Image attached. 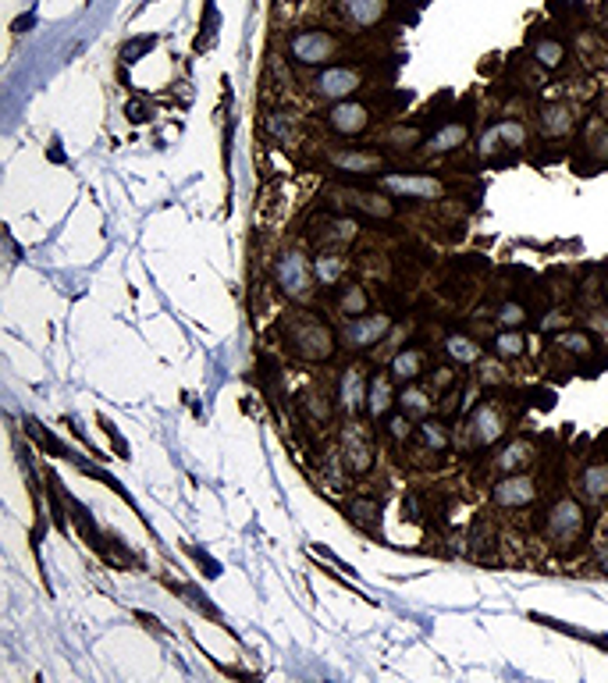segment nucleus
I'll use <instances>...</instances> for the list:
<instances>
[{"mask_svg": "<svg viewBox=\"0 0 608 683\" xmlns=\"http://www.w3.org/2000/svg\"><path fill=\"white\" fill-rule=\"evenodd\" d=\"M494 352L502 360H520L527 352V335L520 328H502V335H494Z\"/></svg>", "mask_w": 608, "mask_h": 683, "instance_id": "obj_27", "label": "nucleus"}, {"mask_svg": "<svg viewBox=\"0 0 608 683\" xmlns=\"http://www.w3.org/2000/svg\"><path fill=\"white\" fill-rule=\"evenodd\" d=\"M416 438L431 452H445L448 445H452V434H448V427L442 421H424V424L416 427Z\"/></svg>", "mask_w": 608, "mask_h": 683, "instance_id": "obj_28", "label": "nucleus"}, {"mask_svg": "<svg viewBox=\"0 0 608 683\" xmlns=\"http://www.w3.org/2000/svg\"><path fill=\"white\" fill-rule=\"evenodd\" d=\"M598 569H602V577H608V559L602 562V566H598Z\"/></svg>", "mask_w": 608, "mask_h": 683, "instance_id": "obj_42", "label": "nucleus"}, {"mask_svg": "<svg viewBox=\"0 0 608 683\" xmlns=\"http://www.w3.org/2000/svg\"><path fill=\"white\" fill-rule=\"evenodd\" d=\"M587 534V512L576 499L563 495L559 502H552V510L544 516V538L559 549V552H573Z\"/></svg>", "mask_w": 608, "mask_h": 683, "instance_id": "obj_1", "label": "nucleus"}, {"mask_svg": "<svg viewBox=\"0 0 608 683\" xmlns=\"http://www.w3.org/2000/svg\"><path fill=\"white\" fill-rule=\"evenodd\" d=\"M392 313H360V317H349L345 328H342V345L353 349V352H364L374 349L377 342H384V335L392 332Z\"/></svg>", "mask_w": 608, "mask_h": 683, "instance_id": "obj_5", "label": "nucleus"}, {"mask_svg": "<svg viewBox=\"0 0 608 683\" xmlns=\"http://www.w3.org/2000/svg\"><path fill=\"white\" fill-rule=\"evenodd\" d=\"M364 89V72L349 68V64H334V68H324L314 75L310 83V93L317 100H327V104H338V100H353V93Z\"/></svg>", "mask_w": 608, "mask_h": 683, "instance_id": "obj_4", "label": "nucleus"}, {"mask_svg": "<svg viewBox=\"0 0 608 683\" xmlns=\"http://www.w3.org/2000/svg\"><path fill=\"white\" fill-rule=\"evenodd\" d=\"M366 381L364 367H349L342 378H338V410L349 413V417H360L366 413Z\"/></svg>", "mask_w": 608, "mask_h": 683, "instance_id": "obj_14", "label": "nucleus"}, {"mask_svg": "<svg viewBox=\"0 0 608 683\" xmlns=\"http://www.w3.org/2000/svg\"><path fill=\"white\" fill-rule=\"evenodd\" d=\"M399 406H403L405 417H427L431 413V406H434V399H431V391L427 388H420V384H405L403 395H399Z\"/></svg>", "mask_w": 608, "mask_h": 683, "instance_id": "obj_21", "label": "nucleus"}, {"mask_svg": "<svg viewBox=\"0 0 608 683\" xmlns=\"http://www.w3.org/2000/svg\"><path fill=\"white\" fill-rule=\"evenodd\" d=\"M445 352H448V360H455V363H463V367H470V363H477V360L484 356L481 342L466 339V335H448Z\"/></svg>", "mask_w": 608, "mask_h": 683, "instance_id": "obj_24", "label": "nucleus"}, {"mask_svg": "<svg viewBox=\"0 0 608 683\" xmlns=\"http://www.w3.org/2000/svg\"><path fill=\"white\" fill-rule=\"evenodd\" d=\"M533 623H541V627H552V630H559V634H569V638L576 640H587V644H598V648H605L608 651V638H602V634H587V630H580V627H573V623H563V619H555V616H544V612H527Z\"/></svg>", "mask_w": 608, "mask_h": 683, "instance_id": "obj_22", "label": "nucleus"}, {"mask_svg": "<svg viewBox=\"0 0 608 683\" xmlns=\"http://www.w3.org/2000/svg\"><path fill=\"white\" fill-rule=\"evenodd\" d=\"M388 434H392V441H405V438L413 434L409 417H392V421H388Z\"/></svg>", "mask_w": 608, "mask_h": 683, "instance_id": "obj_39", "label": "nucleus"}, {"mask_svg": "<svg viewBox=\"0 0 608 683\" xmlns=\"http://www.w3.org/2000/svg\"><path fill=\"white\" fill-rule=\"evenodd\" d=\"M338 11L353 29H374L388 15V0H338Z\"/></svg>", "mask_w": 608, "mask_h": 683, "instance_id": "obj_16", "label": "nucleus"}, {"mask_svg": "<svg viewBox=\"0 0 608 683\" xmlns=\"http://www.w3.org/2000/svg\"><path fill=\"white\" fill-rule=\"evenodd\" d=\"M314 274H317L321 285L342 282V274H345V260H342V253H321L317 260H314Z\"/></svg>", "mask_w": 608, "mask_h": 683, "instance_id": "obj_29", "label": "nucleus"}, {"mask_svg": "<svg viewBox=\"0 0 608 683\" xmlns=\"http://www.w3.org/2000/svg\"><path fill=\"white\" fill-rule=\"evenodd\" d=\"M135 616H139V623H146L150 630H157V634H164V627L157 623V616H150V612H135Z\"/></svg>", "mask_w": 608, "mask_h": 683, "instance_id": "obj_41", "label": "nucleus"}, {"mask_svg": "<svg viewBox=\"0 0 608 683\" xmlns=\"http://www.w3.org/2000/svg\"><path fill=\"white\" fill-rule=\"evenodd\" d=\"M324 122L334 135H364L370 128V107L360 100H338V104H331Z\"/></svg>", "mask_w": 608, "mask_h": 683, "instance_id": "obj_11", "label": "nucleus"}, {"mask_svg": "<svg viewBox=\"0 0 608 683\" xmlns=\"http://www.w3.org/2000/svg\"><path fill=\"white\" fill-rule=\"evenodd\" d=\"M381 189L399 200H442L445 182L434 174H381Z\"/></svg>", "mask_w": 608, "mask_h": 683, "instance_id": "obj_7", "label": "nucleus"}, {"mask_svg": "<svg viewBox=\"0 0 608 683\" xmlns=\"http://www.w3.org/2000/svg\"><path fill=\"white\" fill-rule=\"evenodd\" d=\"M533 441L530 438H513L502 452H498V460H494V470L498 473H520L523 467H530L533 463Z\"/></svg>", "mask_w": 608, "mask_h": 683, "instance_id": "obj_18", "label": "nucleus"}, {"mask_svg": "<svg viewBox=\"0 0 608 683\" xmlns=\"http://www.w3.org/2000/svg\"><path fill=\"white\" fill-rule=\"evenodd\" d=\"M288 54L299 61V64H327L334 54H338V40L331 36V33H324V29H299V33H292V40H288Z\"/></svg>", "mask_w": 608, "mask_h": 683, "instance_id": "obj_6", "label": "nucleus"}, {"mask_svg": "<svg viewBox=\"0 0 608 683\" xmlns=\"http://www.w3.org/2000/svg\"><path fill=\"white\" fill-rule=\"evenodd\" d=\"M605 299H608V285H605Z\"/></svg>", "mask_w": 608, "mask_h": 683, "instance_id": "obj_43", "label": "nucleus"}, {"mask_svg": "<svg viewBox=\"0 0 608 683\" xmlns=\"http://www.w3.org/2000/svg\"><path fill=\"white\" fill-rule=\"evenodd\" d=\"M555 328H566V317H563V313H552V317L541 321V332H555Z\"/></svg>", "mask_w": 608, "mask_h": 683, "instance_id": "obj_40", "label": "nucleus"}, {"mask_svg": "<svg viewBox=\"0 0 608 683\" xmlns=\"http://www.w3.org/2000/svg\"><path fill=\"white\" fill-rule=\"evenodd\" d=\"M303 406H306V413H314L321 424H327V421H331V406L324 402V395H321V391H303Z\"/></svg>", "mask_w": 608, "mask_h": 683, "instance_id": "obj_36", "label": "nucleus"}, {"mask_svg": "<svg viewBox=\"0 0 608 683\" xmlns=\"http://www.w3.org/2000/svg\"><path fill=\"white\" fill-rule=\"evenodd\" d=\"M509 431V417H505V410L502 406H494V402H481L477 410H473V417H470V441H473V449H487V445H494L502 434Z\"/></svg>", "mask_w": 608, "mask_h": 683, "instance_id": "obj_8", "label": "nucleus"}, {"mask_svg": "<svg viewBox=\"0 0 608 683\" xmlns=\"http://www.w3.org/2000/svg\"><path fill=\"white\" fill-rule=\"evenodd\" d=\"M527 306L523 302H502L498 306V313H494V321L502 324V328H523L527 324Z\"/></svg>", "mask_w": 608, "mask_h": 683, "instance_id": "obj_34", "label": "nucleus"}, {"mask_svg": "<svg viewBox=\"0 0 608 683\" xmlns=\"http://www.w3.org/2000/svg\"><path fill=\"white\" fill-rule=\"evenodd\" d=\"M583 150L598 161V164H605L608 161V122H602V118H594L591 125H587V135H583Z\"/></svg>", "mask_w": 608, "mask_h": 683, "instance_id": "obj_26", "label": "nucleus"}, {"mask_svg": "<svg viewBox=\"0 0 608 683\" xmlns=\"http://www.w3.org/2000/svg\"><path fill=\"white\" fill-rule=\"evenodd\" d=\"M580 495L587 502H605L608 499V463H591V467L580 473Z\"/></svg>", "mask_w": 608, "mask_h": 683, "instance_id": "obj_20", "label": "nucleus"}, {"mask_svg": "<svg viewBox=\"0 0 608 683\" xmlns=\"http://www.w3.org/2000/svg\"><path fill=\"white\" fill-rule=\"evenodd\" d=\"M327 164L334 171H349V174H388V161L377 150H331Z\"/></svg>", "mask_w": 608, "mask_h": 683, "instance_id": "obj_12", "label": "nucleus"}, {"mask_svg": "<svg viewBox=\"0 0 608 683\" xmlns=\"http://www.w3.org/2000/svg\"><path fill=\"white\" fill-rule=\"evenodd\" d=\"M537 125L548 139H566L580 125V107L573 100H552L537 111Z\"/></svg>", "mask_w": 608, "mask_h": 683, "instance_id": "obj_10", "label": "nucleus"}, {"mask_svg": "<svg viewBox=\"0 0 608 683\" xmlns=\"http://www.w3.org/2000/svg\"><path fill=\"white\" fill-rule=\"evenodd\" d=\"M559 345L566 349L569 356H580V360H583V356H591V349H594V339H591L587 332H566V335L559 339Z\"/></svg>", "mask_w": 608, "mask_h": 683, "instance_id": "obj_35", "label": "nucleus"}, {"mask_svg": "<svg viewBox=\"0 0 608 683\" xmlns=\"http://www.w3.org/2000/svg\"><path fill=\"white\" fill-rule=\"evenodd\" d=\"M533 61L544 68V72H555V68H563V61H566V46L559 40H552V36H544V40L533 43Z\"/></svg>", "mask_w": 608, "mask_h": 683, "instance_id": "obj_25", "label": "nucleus"}, {"mask_svg": "<svg viewBox=\"0 0 608 683\" xmlns=\"http://www.w3.org/2000/svg\"><path fill=\"white\" fill-rule=\"evenodd\" d=\"M342 456H345V467L353 470L356 477H364L374 470V438L366 434L364 427H349L345 438H342Z\"/></svg>", "mask_w": 608, "mask_h": 683, "instance_id": "obj_13", "label": "nucleus"}, {"mask_svg": "<svg viewBox=\"0 0 608 683\" xmlns=\"http://www.w3.org/2000/svg\"><path fill=\"white\" fill-rule=\"evenodd\" d=\"M267 132L274 135V143H292V139H295V122H292V114L271 111V114H267Z\"/></svg>", "mask_w": 608, "mask_h": 683, "instance_id": "obj_32", "label": "nucleus"}, {"mask_svg": "<svg viewBox=\"0 0 608 683\" xmlns=\"http://www.w3.org/2000/svg\"><path fill=\"white\" fill-rule=\"evenodd\" d=\"M491 499L502 510H527V506H533V499H537V480L527 477V473H505L494 484Z\"/></svg>", "mask_w": 608, "mask_h": 683, "instance_id": "obj_9", "label": "nucleus"}, {"mask_svg": "<svg viewBox=\"0 0 608 683\" xmlns=\"http://www.w3.org/2000/svg\"><path fill=\"white\" fill-rule=\"evenodd\" d=\"M466 139H470V122H448V125L434 128V132L424 139V153H427V157H445L452 150H459Z\"/></svg>", "mask_w": 608, "mask_h": 683, "instance_id": "obj_15", "label": "nucleus"}, {"mask_svg": "<svg viewBox=\"0 0 608 683\" xmlns=\"http://www.w3.org/2000/svg\"><path fill=\"white\" fill-rule=\"evenodd\" d=\"M366 310H370V296H366L364 285H349V289L338 296V313H345V317H360Z\"/></svg>", "mask_w": 608, "mask_h": 683, "instance_id": "obj_30", "label": "nucleus"}, {"mask_svg": "<svg viewBox=\"0 0 608 683\" xmlns=\"http://www.w3.org/2000/svg\"><path fill=\"white\" fill-rule=\"evenodd\" d=\"M424 371H427V352H424V349H403V352H395V360H392V378L403 384L416 381Z\"/></svg>", "mask_w": 608, "mask_h": 683, "instance_id": "obj_19", "label": "nucleus"}, {"mask_svg": "<svg viewBox=\"0 0 608 683\" xmlns=\"http://www.w3.org/2000/svg\"><path fill=\"white\" fill-rule=\"evenodd\" d=\"M395 378L392 374H374L370 378V388H366V417L370 421H381L388 417V410L395 406Z\"/></svg>", "mask_w": 608, "mask_h": 683, "instance_id": "obj_17", "label": "nucleus"}, {"mask_svg": "<svg viewBox=\"0 0 608 683\" xmlns=\"http://www.w3.org/2000/svg\"><path fill=\"white\" fill-rule=\"evenodd\" d=\"M317 239L331 246H349L356 239V221H331L327 232H317Z\"/></svg>", "mask_w": 608, "mask_h": 683, "instance_id": "obj_31", "label": "nucleus"}, {"mask_svg": "<svg viewBox=\"0 0 608 683\" xmlns=\"http://www.w3.org/2000/svg\"><path fill=\"white\" fill-rule=\"evenodd\" d=\"M100 427H104V434L111 438V445H118V456H122V460H132V452H128V441L122 438V431L111 424L107 417H100Z\"/></svg>", "mask_w": 608, "mask_h": 683, "instance_id": "obj_37", "label": "nucleus"}, {"mask_svg": "<svg viewBox=\"0 0 608 683\" xmlns=\"http://www.w3.org/2000/svg\"><path fill=\"white\" fill-rule=\"evenodd\" d=\"M349 203L356 207V211L370 213V217H377V221H388V217H395V207H392V200L388 196H377V193H349Z\"/></svg>", "mask_w": 608, "mask_h": 683, "instance_id": "obj_23", "label": "nucleus"}, {"mask_svg": "<svg viewBox=\"0 0 608 683\" xmlns=\"http://www.w3.org/2000/svg\"><path fill=\"white\" fill-rule=\"evenodd\" d=\"M288 345H292V352L299 356V360H306V363H327L331 356H334V335H331V328L327 324H321V321H303V324H295L292 332H288Z\"/></svg>", "mask_w": 608, "mask_h": 683, "instance_id": "obj_3", "label": "nucleus"}, {"mask_svg": "<svg viewBox=\"0 0 608 683\" xmlns=\"http://www.w3.org/2000/svg\"><path fill=\"white\" fill-rule=\"evenodd\" d=\"M502 150H509L505 139H502V128L491 125L484 135H481V143H477V153H481V161H494ZM509 153H513V150H509Z\"/></svg>", "mask_w": 608, "mask_h": 683, "instance_id": "obj_33", "label": "nucleus"}, {"mask_svg": "<svg viewBox=\"0 0 608 683\" xmlns=\"http://www.w3.org/2000/svg\"><path fill=\"white\" fill-rule=\"evenodd\" d=\"M314 278H317V274L310 271L306 253H299V250H284V253H278V260H274V285H278L288 299L306 302L310 292H314Z\"/></svg>", "mask_w": 608, "mask_h": 683, "instance_id": "obj_2", "label": "nucleus"}, {"mask_svg": "<svg viewBox=\"0 0 608 683\" xmlns=\"http://www.w3.org/2000/svg\"><path fill=\"white\" fill-rule=\"evenodd\" d=\"M388 143H392L395 150H409L413 143H424V139H420V132H413V128H395V132L388 135Z\"/></svg>", "mask_w": 608, "mask_h": 683, "instance_id": "obj_38", "label": "nucleus"}]
</instances>
